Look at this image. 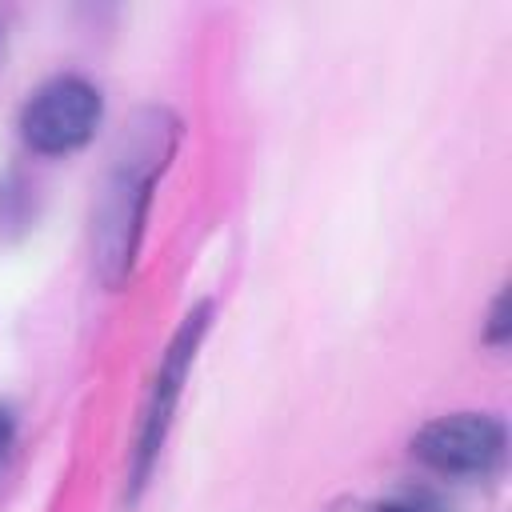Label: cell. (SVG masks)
Here are the masks:
<instances>
[{
  "label": "cell",
  "instance_id": "6da1fadb",
  "mask_svg": "<svg viewBox=\"0 0 512 512\" xmlns=\"http://www.w3.org/2000/svg\"><path fill=\"white\" fill-rule=\"evenodd\" d=\"M172 152V136L156 140L144 156H128L120 164V172L112 176L104 200H100V216H96V272L108 288H120L124 276L132 272L136 248H140V232H144V216H148V200H152V184L156 172L164 168Z\"/></svg>",
  "mask_w": 512,
  "mask_h": 512
},
{
  "label": "cell",
  "instance_id": "7a4b0ae2",
  "mask_svg": "<svg viewBox=\"0 0 512 512\" xmlns=\"http://www.w3.org/2000/svg\"><path fill=\"white\" fill-rule=\"evenodd\" d=\"M208 320H212V304L200 300L184 324L176 328L168 352L160 356V368H156V380H152V392H148V404H144V416H140V432H136V452H132V500L144 492L156 460H160V448L168 440V428H172V416H176V404H180V392H184V380L196 364V352H200V340L208 332Z\"/></svg>",
  "mask_w": 512,
  "mask_h": 512
},
{
  "label": "cell",
  "instance_id": "3957f363",
  "mask_svg": "<svg viewBox=\"0 0 512 512\" xmlns=\"http://www.w3.org/2000/svg\"><path fill=\"white\" fill-rule=\"evenodd\" d=\"M104 100L84 76H56L32 92L20 112V136L40 156H64L96 136Z\"/></svg>",
  "mask_w": 512,
  "mask_h": 512
},
{
  "label": "cell",
  "instance_id": "277c9868",
  "mask_svg": "<svg viewBox=\"0 0 512 512\" xmlns=\"http://www.w3.org/2000/svg\"><path fill=\"white\" fill-rule=\"evenodd\" d=\"M504 452L508 432L488 412H448L412 436V456L440 476H492Z\"/></svg>",
  "mask_w": 512,
  "mask_h": 512
},
{
  "label": "cell",
  "instance_id": "5b68a950",
  "mask_svg": "<svg viewBox=\"0 0 512 512\" xmlns=\"http://www.w3.org/2000/svg\"><path fill=\"white\" fill-rule=\"evenodd\" d=\"M508 336H512V320H508V288H500V292H496V300H492V308H488L484 340H488L492 348H504V344H508Z\"/></svg>",
  "mask_w": 512,
  "mask_h": 512
},
{
  "label": "cell",
  "instance_id": "8992f818",
  "mask_svg": "<svg viewBox=\"0 0 512 512\" xmlns=\"http://www.w3.org/2000/svg\"><path fill=\"white\" fill-rule=\"evenodd\" d=\"M12 440H16V412H12L8 404H0V468L8 464Z\"/></svg>",
  "mask_w": 512,
  "mask_h": 512
},
{
  "label": "cell",
  "instance_id": "52a82bcc",
  "mask_svg": "<svg viewBox=\"0 0 512 512\" xmlns=\"http://www.w3.org/2000/svg\"><path fill=\"white\" fill-rule=\"evenodd\" d=\"M368 512H420L412 500H388V504H376V508H368Z\"/></svg>",
  "mask_w": 512,
  "mask_h": 512
}]
</instances>
